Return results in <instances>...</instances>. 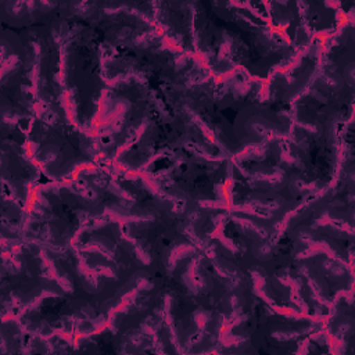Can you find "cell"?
<instances>
[{
    "instance_id": "1",
    "label": "cell",
    "mask_w": 355,
    "mask_h": 355,
    "mask_svg": "<svg viewBox=\"0 0 355 355\" xmlns=\"http://www.w3.org/2000/svg\"><path fill=\"white\" fill-rule=\"evenodd\" d=\"M265 83L237 69L197 85L155 92L165 105L187 112L222 154L232 158L273 136L288 137L291 108L269 101Z\"/></svg>"
},
{
    "instance_id": "2",
    "label": "cell",
    "mask_w": 355,
    "mask_h": 355,
    "mask_svg": "<svg viewBox=\"0 0 355 355\" xmlns=\"http://www.w3.org/2000/svg\"><path fill=\"white\" fill-rule=\"evenodd\" d=\"M196 54L212 76L245 71L266 80L300 51L270 24L263 1H191Z\"/></svg>"
},
{
    "instance_id": "3",
    "label": "cell",
    "mask_w": 355,
    "mask_h": 355,
    "mask_svg": "<svg viewBox=\"0 0 355 355\" xmlns=\"http://www.w3.org/2000/svg\"><path fill=\"white\" fill-rule=\"evenodd\" d=\"M104 215L107 212L100 194L82 175L64 182L46 180L32 193L22 239L65 250L86 223Z\"/></svg>"
},
{
    "instance_id": "4",
    "label": "cell",
    "mask_w": 355,
    "mask_h": 355,
    "mask_svg": "<svg viewBox=\"0 0 355 355\" xmlns=\"http://www.w3.org/2000/svg\"><path fill=\"white\" fill-rule=\"evenodd\" d=\"M143 172L161 194L184 209L197 207L227 208L232 162L227 157H208L194 147H182L165 155Z\"/></svg>"
},
{
    "instance_id": "5",
    "label": "cell",
    "mask_w": 355,
    "mask_h": 355,
    "mask_svg": "<svg viewBox=\"0 0 355 355\" xmlns=\"http://www.w3.org/2000/svg\"><path fill=\"white\" fill-rule=\"evenodd\" d=\"M101 51L107 82L137 76L158 90L197 85L212 76L198 55L173 46L161 32L132 44Z\"/></svg>"
},
{
    "instance_id": "6",
    "label": "cell",
    "mask_w": 355,
    "mask_h": 355,
    "mask_svg": "<svg viewBox=\"0 0 355 355\" xmlns=\"http://www.w3.org/2000/svg\"><path fill=\"white\" fill-rule=\"evenodd\" d=\"M22 125L26 151L46 180H71L83 169L105 165L94 137L69 118L42 112Z\"/></svg>"
},
{
    "instance_id": "7",
    "label": "cell",
    "mask_w": 355,
    "mask_h": 355,
    "mask_svg": "<svg viewBox=\"0 0 355 355\" xmlns=\"http://www.w3.org/2000/svg\"><path fill=\"white\" fill-rule=\"evenodd\" d=\"M105 87L100 39L73 15L62 43V89L69 121L87 133L93 130Z\"/></svg>"
},
{
    "instance_id": "8",
    "label": "cell",
    "mask_w": 355,
    "mask_h": 355,
    "mask_svg": "<svg viewBox=\"0 0 355 355\" xmlns=\"http://www.w3.org/2000/svg\"><path fill=\"white\" fill-rule=\"evenodd\" d=\"M158 103L155 89L137 76L107 82L90 133L104 164H112L118 153L140 133Z\"/></svg>"
},
{
    "instance_id": "9",
    "label": "cell",
    "mask_w": 355,
    "mask_h": 355,
    "mask_svg": "<svg viewBox=\"0 0 355 355\" xmlns=\"http://www.w3.org/2000/svg\"><path fill=\"white\" fill-rule=\"evenodd\" d=\"M158 100L157 111L144 123L140 133L118 153L112 161L114 166L139 172L182 147H194L214 158L225 157L187 112L165 105L159 97Z\"/></svg>"
},
{
    "instance_id": "10",
    "label": "cell",
    "mask_w": 355,
    "mask_h": 355,
    "mask_svg": "<svg viewBox=\"0 0 355 355\" xmlns=\"http://www.w3.org/2000/svg\"><path fill=\"white\" fill-rule=\"evenodd\" d=\"M1 316H19L44 297H61L43 245L22 240L1 250Z\"/></svg>"
},
{
    "instance_id": "11",
    "label": "cell",
    "mask_w": 355,
    "mask_h": 355,
    "mask_svg": "<svg viewBox=\"0 0 355 355\" xmlns=\"http://www.w3.org/2000/svg\"><path fill=\"white\" fill-rule=\"evenodd\" d=\"M191 211L184 208L150 219L122 220L126 239L150 266L168 275L183 257L200 251L190 233Z\"/></svg>"
},
{
    "instance_id": "12",
    "label": "cell",
    "mask_w": 355,
    "mask_h": 355,
    "mask_svg": "<svg viewBox=\"0 0 355 355\" xmlns=\"http://www.w3.org/2000/svg\"><path fill=\"white\" fill-rule=\"evenodd\" d=\"M294 123L308 128L340 126L352 121L354 86L333 80L319 69L311 85L290 104Z\"/></svg>"
},
{
    "instance_id": "13",
    "label": "cell",
    "mask_w": 355,
    "mask_h": 355,
    "mask_svg": "<svg viewBox=\"0 0 355 355\" xmlns=\"http://www.w3.org/2000/svg\"><path fill=\"white\" fill-rule=\"evenodd\" d=\"M44 178L26 151L22 122H1V183L3 194L19 202L25 209L32 193Z\"/></svg>"
},
{
    "instance_id": "14",
    "label": "cell",
    "mask_w": 355,
    "mask_h": 355,
    "mask_svg": "<svg viewBox=\"0 0 355 355\" xmlns=\"http://www.w3.org/2000/svg\"><path fill=\"white\" fill-rule=\"evenodd\" d=\"M322 37H313L288 64L272 72L265 83L268 100L279 105H290L318 75L322 64Z\"/></svg>"
},
{
    "instance_id": "15",
    "label": "cell",
    "mask_w": 355,
    "mask_h": 355,
    "mask_svg": "<svg viewBox=\"0 0 355 355\" xmlns=\"http://www.w3.org/2000/svg\"><path fill=\"white\" fill-rule=\"evenodd\" d=\"M287 137L273 136L259 146H252L232 157V166L244 178L273 179L282 175L286 164Z\"/></svg>"
},
{
    "instance_id": "16",
    "label": "cell",
    "mask_w": 355,
    "mask_h": 355,
    "mask_svg": "<svg viewBox=\"0 0 355 355\" xmlns=\"http://www.w3.org/2000/svg\"><path fill=\"white\" fill-rule=\"evenodd\" d=\"M320 71L327 78L354 86V18L347 19L333 35L322 37Z\"/></svg>"
},
{
    "instance_id": "17",
    "label": "cell",
    "mask_w": 355,
    "mask_h": 355,
    "mask_svg": "<svg viewBox=\"0 0 355 355\" xmlns=\"http://www.w3.org/2000/svg\"><path fill=\"white\" fill-rule=\"evenodd\" d=\"M154 21L161 33L173 46L196 54L191 1H154Z\"/></svg>"
},
{
    "instance_id": "18",
    "label": "cell",
    "mask_w": 355,
    "mask_h": 355,
    "mask_svg": "<svg viewBox=\"0 0 355 355\" xmlns=\"http://www.w3.org/2000/svg\"><path fill=\"white\" fill-rule=\"evenodd\" d=\"M302 22L312 37L333 35L347 19L354 18V1H297Z\"/></svg>"
},
{
    "instance_id": "19",
    "label": "cell",
    "mask_w": 355,
    "mask_h": 355,
    "mask_svg": "<svg viewBox=\"0 0 355 355\" xmlns=\"http://www.w3.org/2000/svg\"><path fill=\"white\" fill-rule=\"evenodd\" d=\"M323 329L330 340L331 352L352 354L354 343V297L352 291L341 293L333 302L329 315L323 320Z\"/></svg>"
},
{
    "instance_id": "20",
    "label": "cell",
    "mask_w": 355,
    "mask_h": 355,
    "mask_svg": "<svg viewBox=\"0 0 355 355\" xmlns=\"http://www.w3.org/2000/svg\"><path fill=\"white\" fill-rule=\"evenodd\" d=\"M263 4L272 26L283 35L294 49L301 50L313 40L302 22L295 1H263Z\"/></svg>"
},
{
    "instance_id": "21",
    "label": "cell",
    "mask_w": 355,
    "mask_h": 355,
    "mask_svg": "<svg viewBox=\"0 0 355 355\" xmlns=\"http://www.w3.org/2000/svg\"><path fill=\"white\" fill-rule=\"evenodd\" d=\"M28 340V331L24 329L18 318H3L1 322V344L0 352L7 354H24Z\"/></svg>"
}]
</instances>
